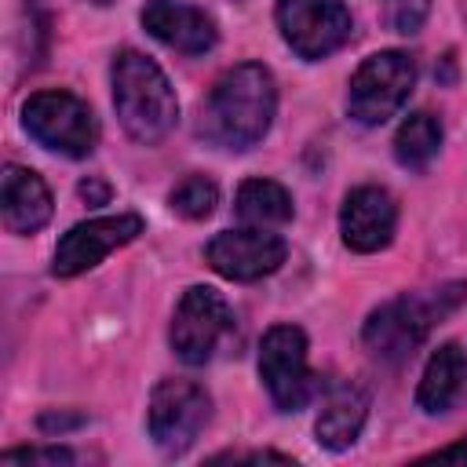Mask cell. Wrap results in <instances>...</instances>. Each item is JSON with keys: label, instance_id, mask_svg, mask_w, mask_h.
I'll list each match as a JSON object with an SVG mask.
<instances>
[{"label": "cell", "instance_id": "ac0fdd59", "mask_svg": "<svg viewBox=\"0 0 467 467\" xmlns=\"http://www.w3.org/2000/svg\"><path fill=\"white\" fill-rule=\"evenodd\" d=\"M441 150V120L427 109H416L401 120L398 135H394V157L401 168L409 171H423Z\"/></svg>", "mask_w": 467, "mask_h": 467}, {"label": "cell", "instance_id": "7c38bea8", "mask_svg": "<svg viewBox=\"0 0 467 467\" xmlns=\"http://www.w3.org/2000/svg\"><path fill=\"white\" fill-rule=\"evenodd\" d=\"M398 226V204L383 186H358L339 208V234L350 252H379L390 244Z\"/></svg>", "mask_w": 467, "mask_h": 467}, {"label": "cell", "instance_id": "5bb4252c", "mask_svg": "<svg viewBox=\"0 0 467 467\" xmlns=\"http://www.w3.org/2000/svg\"><path fill=\"white\" fill-rule=\"evenodd\" d=\"M0 219L7 234L29 237L51 219V190L47 182L22 164H7L0 175Z\"/></svg>", "mask_w": 467, "mask_h": 467}, {"label": "cell", "instance_id": "d6986e66", "mask_svg": "<svg viewBox=\"0 0 467 467\" xmlns=\"http://www.w3.org/2000/svg\"><path fill=\"white\" fill-rule=\"evenodd\" d=\"M168 204L175 215L182 219H208L219 204V186L208 179V175H186L171 193H168Z\"/></svg>", "mask_w": 467, "mask_h": 467}, {"label": "cell", "instance_id": "7a4b0ae2", "mask_svg": "<svg viewBox=\"0 0 467 467\" xmlns=\"http://www.w3.org/2000/svg\"><path fill=\"white\" fill-rule=\"evenodd\" d=\"M109 80H113V109L128 139H135L139 146H157L179 120V99L164 69L142 51L124 47L113 55Z\"/></svg>", "mask_w": 467, "mask_h": 467}, {"label": "cell", "instance_id": "e0dca14e", "mask_svg": "<svg viewBox=\"0 0 467 467\" xmlns=\"http://www.w3.org/2000/svg\"><path fill=\"white\" fill-rule=\"evenodd\" d=\"M234 212L248 226H263V230L285 226L292 219V193L274 179H244L237 186Z\"/></svg>", "mask_w": 467, "mask_h": 467}, {"label": "cell", "instance_id": "52a82bcc", "mask_svg": "<svg viewBox=\"0 0 467 467\" xmlns=\"http://www.w3.org/2000/svg\"><path fill=\"white\" fill-rule=\"evenodd\" d=\"M234 332V310L223 299V292L208 285H190L171 314L168 343L179 361L186 365H204L219 350V343Z\"/></svg>", "mask_w": 467, "mask_h": 467}, {"label": "cell", "instance_id": "3957f363", "mask_svg": "<svg viewBox=\"0 0 467 467\" xmlns=\"http://www.w3.org/2000/svg\"><path fill=\"white\" fill-rule=\"evenodd\" d=\"M463 296V285H445L427 296H398L376 306L361 328V339L372 358L401 365L416 354V347L427 339L434 321H441Z\"/></svg>", "mask_w": 467, "mask_h": 467}, {"label": "cell", "instance_id": "d4e9b609", "mask_svg": "<svg viewBox=\"0 0 467 467\" xmlns=\"http://www.w3.org/2000/svg\"><path fill=\"white\" fill-rule=\"evenodd\" d=\"M91 4H113V0H91Z\"/></svg>", "mask_w": 467, "mask_h": 467}, {"label": "cell", "instance_id": "277c9868", "mask_svg": "<svg viewBox=\"0 0 467 467\" xmlns=\"http://www.w3.org/2000/svg\"><path fill=\"white\" fill-rule=\"evenodd\" d=\"M22 128L33 142L62 157H88L99 139L95 113L73 91H36L22 102Z\"/></svg>", "mask_w": 467, "mask_h": 467}, {"label": "cell", "instance_id": "ffe728a7", "mask_svg": "<svg viewBox=\"0 0 467 467\" xmlns=\"http://www.w3.org/2000/svg\"><path fill=\"white\" fill-rule=\"evenodd\" d=\"M0 460L4 463H47V467L66 463L69 467L77 456L62 445H29V449H7V452H0Z\"/></svg>", "mask_w": 467, "mask_h": 467}, {"label": "cell", "instance_id": "9a60e30c", "mask_svg": "<svg viewBox=\"0 0 467 467\" xmlns=\"http://www.w3.org/2000/svg\"><path fill=\"white\" fill-rule=\"evenodd\" d=\"M368 420V394L361 387H350V383H339L328 390L317 420H314V434H317V445L328 449V452H343L358 441L361 427Z\"/></svg>", "mask_w": 467, "mask_h": 467}, {"label": "cell", "instance_id": "44dd1931", "mask_svg": "<svg viewBox=\"0 0 467 467\" xmlns=\"http://www.w3.org/2000/svg\"><path fill=\"white\" fill-rule=\"evenodd\" d=\"M423 15H427V0H398V7H394V29L416 33L420 22H423Z\"/></svg>", "mask_w": 467, "mask_h": 467}, {"label": "cell", "instance_id": "7402d4cb", "mask_svg": "<svg viewBox=\"0 0 467 467\" xmlns=\"http://www.w3.org/2000/svg\"><path fill=\"white\" fill-rule=\"evenodd\" d=\"M36 427H40L44 434H62V431L84 427V416H80V412H40Z\"/></svg>", "mask_w": 467, "mask_h": 467}, {"label": "cell", "instance_id": "5b68a950", "mask_svg": "<svg viewBox=\"0 0 467 467\" xmlns=\"http://www.w3.org/2000/svg\"><path fill=\"white\" fill-rule=\"evenodd\" d=\"M412 84H416V62L405 51H376L350 77L347 113L358 124L376 128L405 106Z\"/></svg>", "mask_w": 467, "mask_h": 467}, {"label": "cell", "instance_id": "ba28073f", "mask_svg": "<svg viewBox=\"0 0 467 467\" xmlns=\"http://www.w3.org/2000/svg\"><path fill=\"white\" fill-rule=\"evenodd\" d=\"M259 379L281 412H299L314 398V372L306 365V336L299 325H274L259 343Z\"/></svg>", "mask_w": 467, "mask_h": 467}, {"label": "cell", "instance_id": "6da1fadb", "mask_svg": "<svg viewBox=\"0 0 467 467\" xmlns=\"http://www.w3.org/2000/svg\"><path fill=\"white\" fill-rule=\"evenodd\" d=\"M277 113V84L263 62L230 66L208 91L201 106V139L219 150H252L263 142Z\"/></svg>", "mask_w": 467, "mask_h": 467}, {"label": "cell", "instance_id": "30bf717a", "mask_svg": "<svg viewBox=\"0 0 467 467\" xmlns=\"http://www.w3.org/2000/svg\"><path fill=\"white\" fill-rule=\"evenodd\" d=\"M142 230H146V223H142V215H135V212H117V215L84 219V223L69 226V230L58 237L55 255H51V274H55V277H77V274L99 266L109 252L131 244Z\"/></svg>", "mask_w": 467, "mask_h": 467}, {"label": "cell", "instance_id": "8fae6325", "mask_svg": "<svg viewBox=\"0 0 467 467\" xmlns=\"http://www.w3.org/2000/svg\"><path fill=\"white\" fill-rule=\"evenodd\" d=\"M288 255V244L281 234H270L263 226H241L223 230L204 244V259L215 274L230 281H259L270 277Z\"/></svg>", "mask_w": 467, "mask_h": 467}, {"label": "cell", "instance_id": "8992f818", "mask_svg": "<svg viewBox=\"0 0 467 467\" xmlns=\"http://www.w3.org/2000/svg\"><path fill=\"white\" fill-rule=\"evenodd\" d=\"M212 420V398L193 379H161L150 394L146 427L164 456H182Z\"/></svg>", "mask_w": 467, "mask_h": 467}, {"label": "cell", "instance_id": "2e32d148", "mask_svg": "<svg viewBox=\"0 0 467 467\" xmlns=\"http://www.w3.org/2000/svg\"><path fill=\"white\" fill-rule=\"evenodd\" d=\"M463 390H467V350L460 343H441L427 358V368L416 387V405L438 416V412H449L463 398Z\"/></svg>", "mask_w": 467, "mask_h": 467}, {"label": "cell", "instance_id": "4fadbf2b", "mask_svg": "<svg viewBox=\"0 0 467 467\" xmlns=\"http://www.w3.org/2000/svg\"><path fill=\"white\" fill-rule=\"evenodd\" d=\"M139 18L153 40H161L164 47L182 51V55H204L219 40L212 15L204 7H193L182 0H146Z\"/></svg>", "mask_w": 467, "mask_h": 467}, {"label": "cell", "instance_id": "cb8c5ba5", "mask_svg": "<svg viewBox=\"0 0 467 467\" xmlns=\"http://www.w3.org/2000/svg\"><path fill=\"white\" fill-rule=\"evenodd\" d=\"M423 460H438V463H467V438L456 441V445H445V449H438V452H431V456H423Z\"/></svg>", "mask_w": 467, "mask_h": 467}, {"label": "cell", "instance_id": "603a6c76", "mask_svg": "<svg viewBox=\"0 0 467 467\" xmlns=\"http://www.w3.org/2000/svg\"><path fill=\"white\" fill-rule=\"evenodd\" d=\"M77 193H80L88 204H109V193H113V190H109L102 179H84V182L77 186Z\"/></svg>", "mask_w": 467, "mask_h": 467}, {"label": "cell", "instance_id": "9c48e42d", "mask_svg": "<svg viewBox=\"0 0 467 467\" xmlns=\"http://www.w3.org/2000/svg\"><path fill=\"white\" fill-rule=\"evenodd\" d=\"M274 15L285 44L306 62L339 51L354 29L343 0H277Z\"/></svg>", "mask_w": 467, "mask_h": 467}]
</instances>
